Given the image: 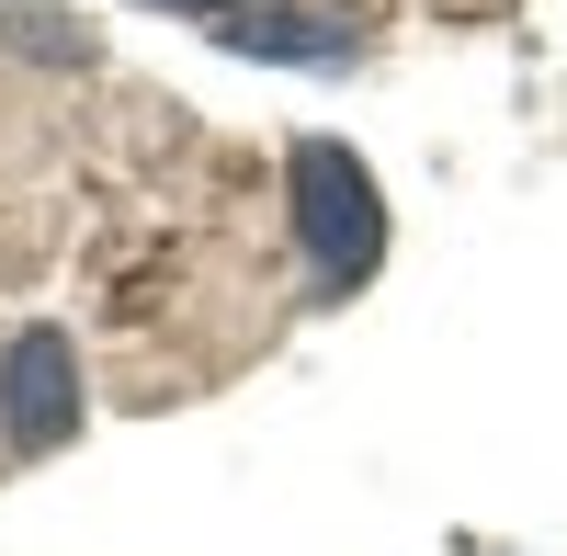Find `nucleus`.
Returning <instances> with one entry per match:
<instances>
[{
	"label": "nucleus",
	"instance_id": "nucleus-1",
	"mask_svg": "<svg viewBox=\"0 0 567 556\" xmlns=\"http://www.w3.org/2000/svg\"><path fill=\"white\" fill-rule=\"evenodd\" d=\"M296 182H307V239H318V285H363V261H374V194H363V171L341 159V148H307L296 159Z\"/></svg>",
	"mask_w": 567,
	"mask_h": 556
},
{
	"label": "nucleus",
	"instance_id": "nucleus-2",
	"mask_svg": "<svg viewBox=\"0 0 567 556\" xmlns=\"http://www.w3.org/2000/svg\"><path fill=\"white\" fill-rule=\"evenodd\" d=\"M0 409H12V454H45L69 421H80V387H69V341L34 330L12 341V363H0Z\"/></svg>",
	"mask_w": 567,
	"mask_h": 556
}]
</instances>
